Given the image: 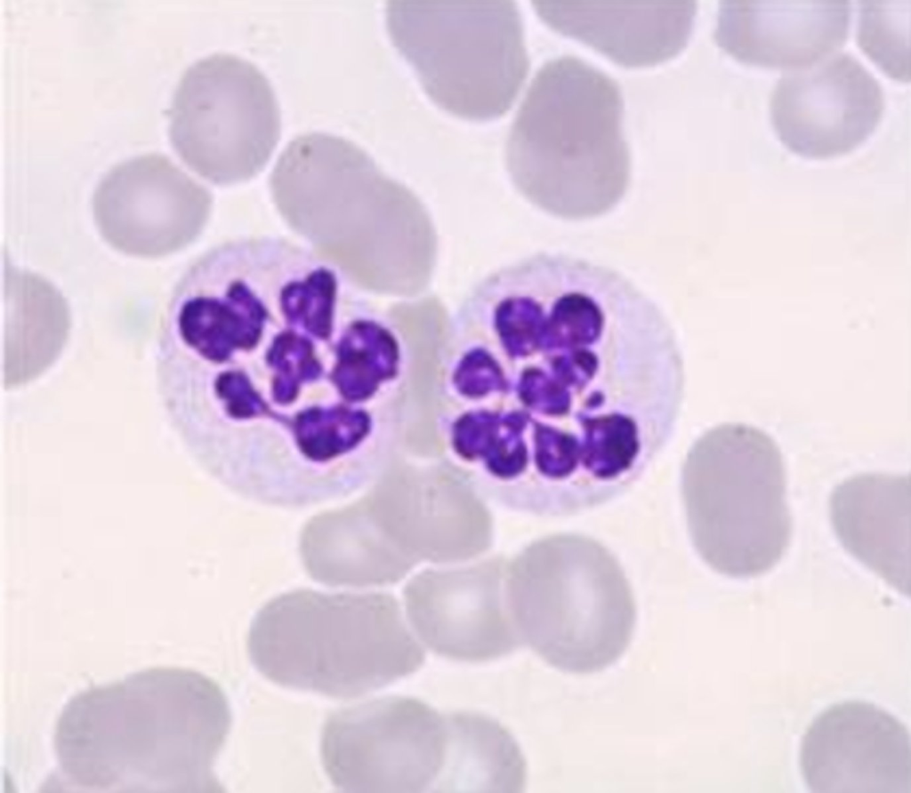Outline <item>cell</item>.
<instances>
[{
  "label": "cell",
  "mask_w": 911,
  "mask_h": 793,
  "mask_svg": "<svg viewBox=\"0 0 911 793\" xmlns=\"http://www.w3.org/2000/svg\"><path fill=\"white\" fill-rule=\"evenodd\" d=\"M883 108L878 81L850 53L783 76L770 100L771 124L780 141L810 159L854 150L875 131Z\"/></svg>",
  "instance_id": "obj_9"
},
{
  "label": "cell",
  "mask_w": 911,
  "mask_h": 793,
  "mask_svg": "<svg viewBox=\"0 0 911 793\" xmlns=\"http://www.w3.org/2000/svg\"><path fill=\"white\" fill-rule=\"evenodd\" d=\"M800 766L812 792L910 793L909 732L873 703H837L807 728Z\"/></svg>",
  "instance_id": "obj_10"
},
{
  "label": "cell",
  "mask_w": 911,
  "mask_h": 793,
  "mask_svg": "<svg viewBox=\"0 0 911 793\" xmlns=\"http://www.w3.org/2000/svg\"><path fill=\"white\" fill-rule=\"evenodd\" d=\"M247 645L269 680L336 698L377 690L424 661L386 599L310 589L268 602L251 624Z\"/></svg>",
  "instance_id": "obj_3"
},
{
  "label": "cell",
  "mask_w": 911,
  "mask_h": 793,
  "mask_svg": "<svg viewBox=\"0 0 911 793\" xmlns=\"http://www.w3.org/2000/svg\"><path fill=\"white\" fill-rule=\"evenodd\" d=\"M541 20L614 62L639 68L676 56L691 35L693 1H536Z\"/></svg>",
  "instance_id": "obj_13"
},
{
  "label": "cell",
  "mask_w": 911,
  "mask_h": 793,
  "mask_svg": "<svg viewBox=\"0 0 911 793\" xmlns=\"http://www.w3.org/2000/svg\"><path fill=\"white\" fill-rule=\"evenodd\" d=\"M167 115L174 151L215 182L253 176L280 136L278 103L269 80L253 63L230 53H214L187 68Z\"/></svg>",
  "instance_id": "obj_7"
},
{
  "label": "cell",
  "mask_w": 911,
  "mask_h": 793,
  "mask_svg": "<svg viewBox=\"0 0 911 793\" xmlns=\"http://www.w3.org/2000/svg\"><path fill=\"white\" fill-rule=\"evenodd\" d=\"M450 740L439 789L519 791L525 764L512 736L497 723L478 715L448 717Z\"/></svg>",
  "instance_id": "obj_15"
},
{
  "label": "cell",
  "mask_w": 911,
  "mask_h": 793,
  "mask_svg": "<svg viewBox=\"0 0 911 793\" xmlns=\"http://www.w3.org/2000/svg\"><path fill=\"white\" fill-rule=\"evenodd\" d=\"M292 327L275 334L267 350L268 364L275 369L272 395L279 404L291 403L301 384L315 380L321 374L311 335ZM316 339V338H314Z\"/></svg>",
  "instance_id": "obj_18"
},
{
  "label": "cell",
  "mask_w": 911,
  "mask_h": 793,
  "mask_svg": "<svg viewBox=\"0 0 911 793\" xmlns=\"http://www.w3.org/2000/svg\"><path fill=\"white\" fill-rule=\"evenodd\" d=\"M332 381L349 401H364L382 384L402 383L407 364L405 344L394 324L375 314L351 320L336 344Z\"/></svg>",
  "instance_id": "obj_16"
},
{
  "label": "cell",
  "mask_w": 911,
  "mask_h": 793,
  "mask_svg": "<svg viewBox=\"0 0 911 793\" xmlns=\"http://www.w3.org/2000/svg\"><path fill=\"white\" fill-rule=\"evenodd\" d=\"M849 1H722L716 44L738 61L765 68L815 65L842 47Z\"/></svg>",
  "instance_id": "obj_12"
},
{
  "label": "cell",
  "mask_w": 911,
  "mask_h": 793,
  "mask_svg": "<svg viewBox=\"0 0 911 793\" xmlns=\"http://www.w3.org/2000/svg\"><path fill=\"white\" fill-rule=\"evenodd\" d=\"M214 386L231 417L249 419L267 413V405L243 372H223L217 377Z\"/></svg>",
  "instance_id": "obj_19"
},
{
  "label": "cell",
  "mask_w": 911,
  "mask_h": 793,
  "mask_svg": "<svg viewBox=\"0 0 911 793\" xmlns=\"http://www.w3.org/2000/svg\"><path fill=\"white\" fill-rule=\"evenodd\" d=\"M392 44L427 95L461 118L487 121L513 103L528 69L512 1H390Z\"/></svg>",
  "instance_id": "obj_5"
},
{
  "label": "cell",
  "mask_w": 911,
  "mask_h": 793,
  "mask_svg": "<svg viewBox=\"0 0 911 793\" xmlns=\"http://www.w3.org/2000/svg\"><path fill=\"white\" fill-rule=\"evenodd\" d=\"M449 740L447 717L419 700L392 696L333 712L320 753L343 791L415 793L439 789Z\"/></svg>",
  "instance_id": "obj_8"
},
{
  "label": "cell",
  "mask_w": 911,
  "mask_h": 793,
  "mask_svg": "<svg viewBox=\"0 0 911 793\" xmlns=\"http://www.w3.org/2000/svg\"><path fill=\"white\" fill-rule=\"evenodd\" d=\"M623 100L608 75L574 56L536 73L512 125L508 153L520 185L569 220L612 210L630 180Z\"/></svg>",
  "instance_id": "obj_2"
},
{
  "label": "cell",
  "mask_w": 911,
  "mask_h": 793,
  "mask_svg": "<svg viewBox=\"0 0 911 793\" xmlns=\"http://www.w3.org/2000/svg\"><path fill=\"white\" fill-rule=\"evenodd\" d=\"M230 721L214 681L151 669L70 699L54 748L62 773L85 789L220 792L214 766Z\"/></svg>",
  "instance_id": "obj_1"
},
{
  "label": "cell",
  "mask_w": 911,
  "mask_h": 793,
  "mask_svg": "<svg viewBox=\"0 0 911 793\" xmlns=\"http://www.w3.org/2000/svg\"><path fill=\"white\" fill-rule=\"evenodd\" d=\"M209 197L165 156L147 153L120 162L100 180L92 204L106 241L126 253L155 256L177 247L174 219L200 212Z\"/></svg>",
  "instance_id": "obj_11"
},
{
  "label": "cell",
  "mask_w": 911,
  "mask_h": 793,
  "mask_svg": "<svg viewBox=\"0 0 911 793\" xmlns=\"http://www.w3.org/2000/svg\"><path fill=\"white\" fill-rule=\"evenodd\" d=\"M911 1L860 2L857 43L889 77L910 80L909 25Z\"/></svg>",
  "instance_id": "obj_17"
},
{
  "label": "cell",
  "mask_w": 911,
  "mask_h": 793,
  "mask_svg": "<svg viewBox=\"0 0 911 793\" xmlns=\"http://www.w3.org/2000/svg\"><path fill=\"white\" fill-rule=\"evenodd\" d=\"M909 476L865 473L833 491L829 515L843 548L901 594L910 595Z\"/></svg>",
  "instance_id": "obj_14"
},
{
  "label": "cell",
  "mask_w": 911,
  "mask_h": 793,
  "mask_svg": "<svg viewBox=\"0 0 911 793\" xmlns=\"http://www.w3.org/2000/svg\"><path fill=\"white\" fill-rule=\"evenodd\" d=\"M691 542L713 570L734 578L771 570L792 535L781 452L767 433L728 422L704 432L681 478Z\"/></svg>",
  "instance_id": "obj_4"
},
{
  "label": "cell",
  "mask_w": 911,
  "mask_h": 793,
  "mask_svg": "<svg viewBox=\"0 0 911 793\" xmlns=\"http://www.w3.org/2000/svg\"><path fill=\"white\" fill-rule=\"evenodd\" d=\"M540 549L544 574L520 602L528 642L558 669H606L628 647L636 621L621 565L601 543L581 534H559Z\"/></svg>",
  "instance_id": "obj_6"
}]
</instances>
